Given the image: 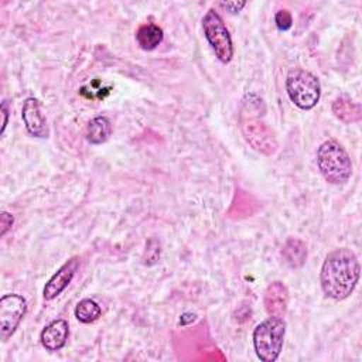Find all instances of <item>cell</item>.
I'll use <instances>...</instances> for the list:
<instances>
[{
    "label": "cell",
    "mask_w": 362,
    "mask_h": 362,
    "mask_svg": "<svg viewBox=\"0 0 362 362\" xmlns=\"http://www.w3.org/2000/svg\"><path fill=\"white\" fill-rule=\"evenodd\" d=\"M359 262L356 255L348 249H335L327 255L321 272L320 283L324 294L332 300L348 298L359 280Z\"/></svg>",
    "instance_id": "1"
},
{
    "label": "cell",
    "mask_w": 362,
    "mask_h": 362,
    "mask_svg": "<svg viewBox=\"0 0 362 362\" xmlns=\"http://www.w3.org/2000/svg\"><path fill=\"white\" fill-rule=\"evenodd\" d=\"M317 165L325 181L334 185L345 184L352 174V163L349 154L334 139L324 141L318 147Z\"/></svg>",
    "instance_id": "2"
},
{
    "label": "cell",
    "mask_w": 362,
    "mask_h": 362,
    "mask_svg": "<svg viewBox=\"0 0 362 362\" xmlns=\"http://www.w3.org/2000/svg\"><path fill=\"white\" fill-rule=\"evenodd\" d=\"M286 322L283 318L270 317L262 321L253 331V346L263 362L277 361L284 342Z\"/></svg>",
    "instance_id": "3"
},
{
    "label": "cell",
    "mask_w": 362,
    "mask_h": 362,
    "mask_svg": "<svg viewBox=\"0 0 362 362\" xmlns=\"http://www.w3.org/2000/svg\"><path fill=\"white\" fill-rule=\"evenodd\" d=\"M286 90L290 100L303 110L313 109L321 96L318 78L301 68L291 69L287 74Z\"/></svg>",
    "instance_id": "4"
},
{
    "label": "cell",
    "mask_w": 362,
    "mask_h": 362,
    "mask_svg": "<svg viewBox=\"0 0 362 362\" xmlns=\"http://www.w3.org/2000/svg\"><path fill=\"white\" fill-rule=\"evenodd\" d=\"M240 132L250 147L264 156H273L279 148L273 130L246 109H243L240 115Z\"/></svg>",
    "instance_id": "5"
},
{
    "label": "cell",
    "mask_w": 362,
    "mask_h": 362,
    "mask_svg": "<svg viewBox=\"0 0 362 362\" xmlns=\"http://www.w3.org/2000/svg\"><path fill=\"white\" fill-rule=\"evenodd\" d=\"M202 28L206 41L209 42L215 57L222 62H230L233 57V44L230 34L222 20V17L214 10L209 8L202 18Z\"/></svg>",
    "instance_id": "6"
},
{
    "label": "cell",
    "mask_w": 362,
    "mask_h": 362,
    "mask_svg": "<svg viewBox=\"0 0 362 362\" xmlns=\"http://www.w3.org/2000/svg\"><path fill=\"white\" fill-rule=\"evenodd\" d=\"M27 311V301L20 294H4L0 298V335L7 341Z\"/></svg>",
    "instance_id": "7"
},
{
    "label": "cell",
    "mask_w": 362,
    "mask_h": 362,
    "mask_svg": "<svg viewBox=\"0 0 362 362\" xmlns=\"http://www.w3.org/2000/svg\"><path fill=\"white\" fill-rule=\"evenodd\" d=\"M79 267V259L78 257H72L68 262H65L54 274L52 277L45 283L44 290H42V296L47 301L54 300L55 297H58L66 287L68 284L72 281L76 270Z\"/></svg>",
    "instance_id": "8"
},
{
    "label": "cell",
    "mask_w": 362,
    "mask_h": 362,
    "mask_svg": "<svg viewBox=\"0 0 362 362\" xmlns=\"http://www.w3.org/2000/svg\"><path fill=\"white\" fill-rule=\"evenodd\" d=\"M21 117L25 124L27 132L40 139H45L49 134L47 119L41 112L40 102L35 98H27L23 103L21 109Z\"/></svg>",
    "instance_id": "9"
},
{
    "label": "cell",
    "mask_w": 362,
    "mask_h": 362,
    "mask_svg": "<svg viewBox=\"0 0 362 362\" xmlns=\"http://www.w3.org/2000/svg\"><path fill=\"white\" fill-rule=\"evenodd\" d=\"M263 304L270 317L283 318L288 307V290L286 284L283 281L270 283L264 290Z\"/></svg>",
    "instance_id": "10"
},
{
    "label": "cell",
    "mask_w": 362,
    "mask_h": 362,
    "mask_svg": "<svg viewBox=\"0 0 362 362\" xmlns=\"http://www.w3.org/2000/svg\"><path fill=\"white\" fill-rule=\"evenodd\" d=\"M69 335V327L68 322L62 318L54 320L51 321L42 331L40 335L41 344L47 351L55 352L59 351L65 346L66 339Z\"/></svg>",
    "instance_id": "11"
},
{
    "label": "cell",
    "mask_w": 362,
    "mask_h": 362,
    "mask_svg": "<svg viewBox=\"0 0 362 362\" xmlns=\"http://www.w3.org/2000/svg\"><path fill=\"white\" fill-rule=\"evenodd\" d=\"M281 257L291 269H300L307 260V246L298 238H288L281 247Z\"/></svg>",
    "instance_id": "12"
},
{
    "label": "cell",
    "mask_w": 362,
    "mask_h": 362,
    "mask_svg": "<svg viewBox=\"0 0 362 362\" xmlns=\"http://www.w3.org/2000/svg\"><path fill=\"white\" fill-rule=\"evenodd\" d=\"M332 113L334 116L341 120L342 123H354L359 122L362 117L361 106L355 102H352L346 96H339L332 103Z\"/></svg>",
    "instance_id": "13"
},
{
    "label": "cell",
    "mask_w": 362,
    "mask_h": 362,
    "mask_svg": "<svg viewBox=\"0 0 362 362\" xmlns=\"http://www.w3.org/2000/svg\"><path fill=\"white\" fill-rule=\"evenodd\" d=\"M164 38V34H163V30L153 24V23H147V24H143L139 27V30L136 31V40H137V44L140 45L141 49L144 51H151L154 48H157L161 41Z\"/></svg>",
    "instance_id": "14"
},
{
    "label": "cell",
    "mask_w": 362,
    "mask_h": 362,
    "mask_svg": "<svg viewBox=\"0 0 362 362\" xmlns=\"http://www.w3.org/2000/svg\"><path fill=\"white\" fill-rule=\"evenodd\" d=\"M112 134V123L106 116L93 117L86 126V140L90 144H102Z\"/></svg>",
    "instance_id": "15"
},
{
    "label": "cell",
    "mask_w": 362,
    "mask_h": 362,
    "mask_svg": "<svg viewBox=\"0 0 362 362\" xmlns=\"http://www.w3.org/2000/svg\"><path fill=\"white\" fill-rule=\"evenodd\" d=\"M100 314H102L100 305L90 298L81 300L75 307V317L78 318V321L83 324H90L96 321L100 317Z\"/></svg>",
    "instance_id": "16"
},
{
    "label": "cell",
    "mask_w": 362,
    "mask_h": 362,
    "mask_svg": "<svg viewBox=\"0 0 362 362\" xmlns=\"http://www.w3.org/2000/svg\"><path fill=\"white\" fill-rule=\"evenodd\" d=\"M158 257H160V243L156 239H150L146 245L143 263L147 266H151V264L157 263Z\"/></svg>",
    "instance_id": "17"
},
{
    "label": "cell",
    "mask_w": 362,
    "mask_h": 362,
    "mask_svg": "<svg viewBox=\"0 0 362 362\" xmlns=\"http://www.w3.org/2000/svg\"><path fill=\"white\" fill-rule=\"evenodd\" d=\"M274 23H276V25H277V28H279L280 31H287V30H290L291 25H293V17H291V14H290L288 10L283 8V10H279V11L276 13V16H274Z\"/></svg>",
    "instance_id": "18"
},
{
    "label": "cell",
    "mask_w": 362,
    "mask_h": 362,
    "mask_svg": "<svg viewBox=\"0 0 362 362\" xmlns=\"http://www.w3.org/2000/svg\"><path fill=\"white\" fill-rule=\"evenodd\" d=\"M13 223H14V216H13L11 214L3 211V212L0 214V229H1L0 235L4 236V235L11 229Z\"/></svg>",
    "instance_id": "19"
},
{
    "label": "cell",
    "mask_w": 362,
    "mask_h": 362,
    "mask_svg": "<svg viewBox=\"0 0 362 362\" xmlns=\"http://www.w3.org/2000/svg\"><path fill=\"white\" fill-rule=\"evenodd\" d=\"M219 6L222 8H225L226 11H229L232 14H236L246 6V1H221Z\"/></svg>",
    "instance_id": "20"
},
{
    "label": "cell",
    "mask_w": 362,
    "mask_h": 362,
    "mask_svg": "<svg viewBox=\"0 0 362 362\" xmlns=\"http://www.w3.org/2000/svg\"><path fill=\"white\" fill-rule=\"evenodd\" d=\"M1 115H3V124H1L0 134L4 133L6 126H7V122H8V107H7V102H6V100L1 102Z\"/></svg>",
    "instance_id": "21"
}]
</instances>
